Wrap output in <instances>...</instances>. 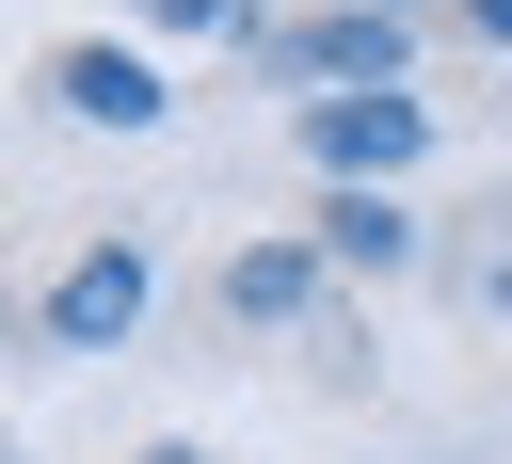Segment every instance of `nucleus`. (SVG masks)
Returning <instances> with one entry per match:
<instances>
[{
    "mask_svg": "<svg viewBox=\"0 0 512 464\" xmlns=\"http://www.w3.org/2000/svg\"><path fill=\"white\" fill-rule=\"evenodd\" d=\"M416 144H432V112H416V96H304V160H320L336 192H384Z\"/></svg>",
    "mask_w": 512,
    "mask_h": 464,
    "instance_id": "nucleus-1",
    "label": "nucleus"
},
{
    "mask_svg": "<svg viewBox=\"0 0 512 464\" xmlns=\"http://www.w3.org/2000/svg\"><path fill=\"white\" fill-rule=\"evenodd\" d=\"M128 320H144V240H96V256L48 288V320H32V336H48V352H112Z\"/></svg>",
    "mask_w": 512,
    "mask_h": 464,
    "instance_id": "nucleus-2",
    "label": "nucleus"
},
{
    "mask_svg": "<svg viewBox=\"0 0 512 464\" xmlns=\"http://www.w3.org/2000/svg\"><path fill=\"white\" fill-rule=\"evenodd\" d=\"M272 64H288V80H368V96H384V64H400V16H384V0H352V16H304Z\"/></svg>",
    "mask_w": 512,
    "mask_h": 464,
    "instance_id": "nucleus-3",
    "label": "nucleus"
},
{
    "mask_svg": "<svg viewBox=\"0 0 512 464\" xmlns=\"http://www.w3.org/2000/svg\"><path fill=\"white\" fill-rule=\"evenodd\" d=\"M400 256H416L400 192H320V272H400Z\"/></svg>",
    "mask_w": 512,
    "mask_h": 464,
    "instance_id": "nucleus-4",
    "label": "nucleus"
},
{
    "mask_svg": "<svg viewBox=\"0 0 512 464\" xmlns=\"http://www.w3.org/2000/svg\"><path fill=\"white\" fill-rule=\"evenodd\" d=\"M64 112H96V128H160V64H144V48H64Z\"/></svg>",
    "mask_w": 512,
    "mask_h": 464,
    "instance_id": "nucleus-5",
    "label": "nucleus"
},
{
    "mask_svg": "<svg viewBox=\"0 0 512 464\" xmlns=\"http://www.w3.org/2000/svg\"><path fill=\"white\" fill-rule=\"evenodd\" d=\"M304 304H320V240H256L224 272V320H304Z\"/></svg>",
    "mask_w": 512,
    "mask_h": 464,
    "instance_id": "nucleus-6",
    "label": "nucleus"
},
{
    "mask_svg": "<svg viewBox=\"0 0 512 464\" xmlns=\"http://www.w3.org/2000/svg\"><path fill=\"white\" fill-rule=\"evenodd\" d=\"M160 32H256V0H144Z\"/></svg>",
    "mask_w": 512,
    "mask_h": 464,
    "instance_id": "nucleus-7",
    "label": "nucleus"
},
{
    "mask_svg": "<svg viewBox=\"0 0 512 464\" xmlns=\"http://www.w3.org/2000/svg\"><path fill=\"white\" fill-rule=\"evenodd\" d=\"M464 32H480V48H512V0H464Z\"/></svg>",
    "mask_w": 512,
    "mask_h": 464,
    "instance_id": "nucleus-8",
    "label": "nucleus"
},
{
    "mask_svg": "<svg viewBox=\"0 0 512 464\" xmlns=\"http://www.w3.org/2000/svg\"><path fill=\"white\" fill-rule=\"evenodd\" d=\"M480 304H512V240H496V256H480Z\"/></svg>",
    "mask_w": 512,
    "mask_h": 464,
    "instance_id": "nucleus-9",
    "label": "nucleus"
},
{
    "mask_svg": "<svg viewBox=\"0 0 512 464\" xmlns=\"http://www.w3.org/2000/svg\"><path fill=\"white\" fill-rule=\"evenodd\" d=\"M144 464H192V448H144Z\"/></svg>",
    "mask_w": 512,
    "mask_h": 464,
    "instance_id": "nucleus-10",
    "label": "nucleus"
},
{
    "mask_svg": "<svg viewBox=\"0 0 512 464\" xmlns=\"http://www.w3.org/2000/svg\"><path fill=\"white\" fill-rule=\"evenodd\" d=\"M384 16H416V0H384Z\"/></svg>",
    "mask_w": 512,
    "mask_h": 464,
    "instance_id": "nucleus-11",
    "label": "nucleus"
}]
</instances>
